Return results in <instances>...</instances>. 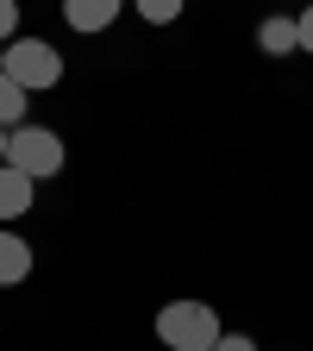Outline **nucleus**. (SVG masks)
Here are the masks:
<instances>
[{"label":"nucleus","instance_id":"obj_1","mask_svg":"<svg viewBox=\"0 0 313 351\" xmlns=\"http://www.w3.org/2000/svg\"><path fill=\"white\" fill-rule=\"evenodd\" d=\"M219 314H213V301H169L163 314H157V339L169 351H213L219 345Z\"/></svg>","mask_w":313,"mask_h":351},{"label":"nucleus","instance_id":"obj_2","mask_svg":"<svg viewBox=\"0 0 313 351\" xmlns=\"http://www.w3.org/2000/svg\"><path fill=\"white\" fill-rule=\"evenodd\" d=\"M7 163L13 169H25L32 182H44V176H63V163H69V145H63V132H51V125H13L7 132Z\"/></svg>","mask_w":313,"mask_h":351},{"label":"nucleus","instance_id":"obj_3","mask_svg":"<svg viewBox=\"0 0 313 351\" xmlns=\"http://www.w3.org/2000/svg\"><path fill=\"white\" fill-rule=\"evenodd\" d=\"M7 75L25 88V95H44V88H57L63 82V51H57V44L51 38H13L7 44Z\"/></svg>","mask_w":313,"mask_h":351},{"label":"nucleus","instance_id":"obj_4","mask_svg":"<svg viewBox=\"0 0 313 351\" xmlns=\"http://www.w3.org/2000/svg\"><path fill=\"white\" fill-rule=\"evenodd\" d=\"M32 207H38V182H32L25 169L0 163V226H19Z\"/></svg>","mask_w":313,"mask_h":351},{"label":"nucleus","instance_id":"obj_5","mask_svg":"<svg viewBox=\"0 0 313 351\" xmlns=\"http://www.w3.org/2000/svg\"><path fill=\"white\" fill-rule=\"evenodd\" d=\"M125 7H132V0H63V19H69V32L95 38V32H107Z\"/></svg>","mask_w":313,"mask_h":351},{"label":"nucleus","instance_id":"obj_6","mask_svg":"<svg viewBox=\"0 0 313 351\" xmlns=\"http://www.w3.org/2000/svg\"><path fill=\"white\" fill-rule=\"evenodd\" d=\"M257 51H263V57H295V51H301L295 13H263V19H257Z\"/></svg>","mask_w":313,"mask_h":351},{"label":"nucleus","instance_id":"obj_7","mask_svg":"<svg viewBox=\"0 0 313 351\" xmlns=\"http://www.w3.org/2000/svg\"><path fill=\"white\" fill-rule=\"evenodd\" d=\"M32 263H38V257H32V245H25L13 226H0V289L25 282V276H32Z\"/></svg>","mask_w":313,"mask_h":351},{"label":"nucleus","instance_id":"obj_8","mask_svg":"<svg viewBox=\"0 0 313 351\" xmlns=\"http://www.w3.org/2000/svg\"><path fill=\"white\" fill-rule=\"evenodd\" d=\"M25 107H32V95H25V88H19L7 69H0V125H7V132L25 125Z\"/></svg>","mask_w":313,"mask_h":351},{"label":"nucleus","instance_id":"obj_9","mask_svg":"<svg viewBox=\"0 0 313 351\" xmlns=\"http://www.w3.org/2000/svg\"><path fill=\"white\" fill-rule=\"evenodd\" d=\"M182 7H188V0H132V13H138L145 25H175Z\"/></svg>","mask_w":313,"mask_h":351},{"label":"nucleus","instance_id":"obj_10","mask_svg":"<svg viewBox=\"0 0 313 351\" xmlns=\"http://www.w3.org/2000/svg\"><path fill=\"white\" fill-rule=\"evenodd\" d=\"M19 38V0H0V44Z\"/></svg>","mask_w":313,"mask_h":351},{"label":"nucleus","instance_id":"obj_11","mask_svg":"<svg viewBox=\"0 0 313 351\" xmlns=\"http://www.w3.org/2000/svg\"><path fill=\"white\" fill-rule=\"evenodd\" d=\"M295 32H301V51L313 57V0H307V7L295 13Z\"/></svg>","mask_w":313,"mask_h":351},{"label":"nucleus","instance_id":"obj_12","mask_svg":"<svg viewBox=\"0 0 313 351\" xmlns=\"http://www.w3.org/2000/svg\"><path fill=\"white\" fill-rule=\"evenodd\" d=\"M213 351H257V339H251V332H219Z\"/></svg>","mask_w":313,"mask_h":351},{"label":"nucleus","instance_id":"obj_13","mask_svg":"<svg viewBox=\"0 0 313 351\" xmlns=\"http://www.w3.org/2000/svg\"><path fill=\"white\" fill-rule=\"evenodd\" d=\"M0 163H7V125H0Z\"/></svg>","mask_w":313,"mask_h":351},{"label":"nucleus","instance_id":"obj_14","mask_svg":"<svg viewBox=\"0 0 313 351\" xmlns=\"http://www.w3.org/2000/svg\"><path fill=\"white\" fill-rule=\"evenodd\" d=\"M0 69H7V44H0Z\"/></svg>","mask_w":313,"mask_h":351}]
</instances>
